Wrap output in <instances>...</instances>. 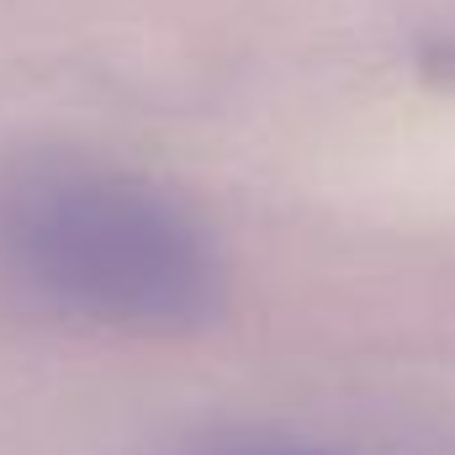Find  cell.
I'll return each instance as SVG.
<instances>
[{
    "mask_svg": "<svg viewBox=\"0 0 455 455\" xmlns=\"http://www.w3.org/2000/svg\"><path fill=\"white\" fill-rule=\"evenodd\" d=\"M5 238L27 281L96 318H180L207 286L186 223L164 202L101 175L32 180L5 218Z\"/></svg>",
    "mask_w": 455,
    "mask_h": 455,
    "instance_id": "1",
    "label": "cell"
}]
</instances>
